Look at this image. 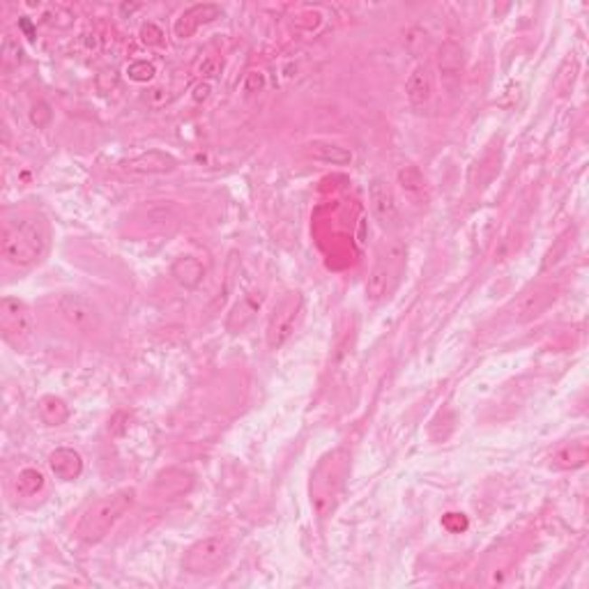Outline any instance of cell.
Masks as SVG:
<instances>
[{"instance_id":"obj_1","label":"cell","mask_w":589,"mask_h":589,"mask_svg":"<svg viewBox=\"0 0 589 589\" xmlns=\"http://www.w3.org/2000/svg\"><path fill=\"white\" fill-rule=\"evenodd\" d=\"M51 230L40 214H21L7 219L3 226V256L16 267H33L42 263L49 251Z\"/></svg>"},{"instance_id":"obj_2","label":"cell","mask_w":589,"mask_h":589,"mask_svg":"<svg viewBox=\"0 0 589 589\" xmlns=\"http://www.w3.org/2000/svg\"><path fill=\"white\" fill-rule=\"evenodd\" d=\"M351 474V453L346 449H332L318 461V465L311 472L309 498L318 519H327L334 511L346 479Z\"/></svg>"},{"instance_id":"obj_3","label":"cell","mask_w":589,"mask_h":589,"mask_svg":"<svg viewBox=\"0 0 589 589\" xmlns=\"http://www.w3.org/2000/svg\"><path fill=\"white\" fill-rule=\"evenodd\" d=\"M134 500H136V491L134 488H122L117 493L90 504L77 525L79 541H83V544H99L120 523L122 516L134 507Z\"/></svg>"},{"instance_id":"obj_4","label":"cell","mask_w":589,"mask_h":589,"mask_svg":"<svg viewBox=\"0 0 589 589\" xmlns=\"http://www.w3.org/2000/svg\"><path fill=\"white\" fill-rule=\"evenodd\" d=\"M403 265H406V244L398 239L382 244L376 263L369 272V279H366V297L371 302H380L382 297H387L391 288L397 285Z\"/></svg>"},{"instance_id":"obj_5","label":"cell","mask_w":589,"mask_h":589,"mask_svg":"<svg viewBox=\"0 0 589 589\" xmlns=\"http://www.w3.org/2000/svg\"><path fill=\"white\" fill-rule=\"evenodd\" d=\"M0 330H3V339L12 348L16 351L26 348L35 334V315L31 306L21 302L19 297H3L0 300Z\"/></svg>"},{"instance_id":"obj_6","label":"cell","mask_w":589,"mask_h":589,"mask_svg":"<svg viewBox=\"0 0 589 589\" xmlns=\"http://www.w3.org/2000/svg\"><path fill=\"white\" fill-rule=\"evenodd\" d=\"M302 306H304V300H302V294L297 290H288L276 300L275 309L267 318V330H265L267 346L272 351H279L281 346H285V341L293 336L302 315Z\"/></svg>"},{"instance_id":"obj_7","label":"cell","mask_w":589,"mask_h":589,"mask_svg":"<svg viewBox=\"0 0 589 589\" xmlns=\"http://www.w3.org/2000/svg\"><path fill=\"white\" fill-rule=\"evenodd\" d=\"M230 553V546L226 538L221 537H208L189 546V550L182 557V569L192 575L212 574L226 562Z\"/></svg>"},{"instance_id":"obj_8","label":"cell","mask_w":589,"mask_h":589,"mask_svg":"<svg viewBox=\"0 0 589 589\" xmlns=\"http://www.w3.org/2000/svg\"><path fill=\"white\" fill-rule=\"evenodd\" d=\"M56 306H58V313H61L62 318L74 327V330L90 334V332H97L99 327H102V315H99V309H97L88 297H83V294L79 293L61 294V297L56 300Z\"/></svg>"},{"instance_id":"obj_9","label":"cell","mask_w":589,"mask_h":589,"mask_svg":"<svg viewBox=\"0 0 589 589\" xmlns=\"http://www.w3.org/2000/svg\"><path fill=\"white\" fill-rule=\"evenodd\" d=\"M369 203L382 226H394L398 221V203L394 189L385 178H373L369 184Z\"/></svg>"},{"instance_id":"obj_10","label":"cell","mask_w":589,"mask_h":589,"mask_svg":"<svg viewBox=\"0 0 589 589\" xmlns=\"http://www.w3.org/2000/svg\"><path fill=\"white\" fill-rule=\"evenodd\" d=\"M221 14H224V10H221L219 5H214V3H199V5L187 7V10L175 19V26H173L175 37H178V40H189V37L199 31L201 26L212 23V21L219 19Z\"/></svg>"},{"instance_id":"obj_11","label":"cell","mask_w":589,"mask_h":589,"mask_svg":"<svg viewBox=\"0 0 589 589\" xmlns=\"http://www.w3.org/2000/svg\"><path fill=\"white\" fill-rule=\"evenodd\" d=\"M122 168L134 175H162L175 171L178 168V159L173 154L164 153V150H147V153L127 159V162L122 164Z\"/></svg>"},{"instance_id":"obj_12","label":"cell","mask_w":589,"mask_h":589,"mask_svg":"<svg viewBox=\"0 0 589 589\" xmlns=\"http://www.w3.org/2000/svg\"><path fill=\"white\" fill-rule=\"evenodd\" d=\"M555 297H557V290H555L553 285H538V288L529 290V293H525L523 297L516 302V306H513V318L519 323L534 321V318H538V315L553 304Z\"/></svg>"},{"instance_id":"obj_13","label":"cell","mask_w":589,"mask_h":589,"mask_svg":"<svg viewBox=\"0 0 589 589\" xmlns=\"http://www.w3.org/2000/svg\"><path fill=\"white\" fill-rule=\"evenodd\" d=\"M406 95L407 102H410V107L415 108V111L424 113L431 107L433 77L426 65H416L415 70L410 71V77H407L406 81Z\"/></svg>"},{"instance_id":"obj_14","label":"cell","mask_w":589,"mask_h":589,"mask_svg":"<svg viewBox=\"0 0 589 589\" xmlns=\"http://www.w3.org/2000/svg\"><path fill=\"white\" fill-rule=\"evenodd\" d=\"M49 468L62 481H77L83 472V461L79 452L70 447H61L49 456Z\"/></svg>"},{"instance_id":"obj_15","label":"cell","mask_w":589,"mask_h":589,"mask_svg":"<svg viewBox=\"0 0 589 589\" xmlns=\"http://www.w3.org/2000/svg\"><path fill=\"white\" fill-rule=\"evenodd\" d=\"M461 71H463V51L461 46L447 42L442 46L440 51V77L442 83L447 88H453L461 83Z\"/></svg>"},{"instance_id":"obj_16","label":"cell","mask_w":589,"mask_h":589,"mask_svg":"<svg viewBox=\"0 0 589 589\" xmlns=\"http://www.w3.org/2000/svg\"><path fill=\"white\" fill-rule=\"evenodd\" d=\"M171 272H173L175 281L184 288H199L205 279L203 263L199 258H193V256H180L171 267Z\"/></svg>"},{"instance_id":"obj_17","label":"cell","mask_w":589,"mask_h":589,"mask_svg":"<svg viewBox=\"0 0 589 589\" xmlns=\"http://www.w3.org/2000/svg\"><path fill=\"white\" fill-rule=\"evenodd\" d=\"M306 153L311 159L323 164H332V166H348L352 164V153L348 147L334 145V143H321L315 141L311 145H306Z\"/></svg>"},{"instance_id":"obj_18","label":"cell","mask_w":589,"mask_h":589,"mask_svg":"<svg viewBox=\"0 0 589 589\" xmlns=\"http://www.w3.org/2000/svg\"><path fill=\"white\" fill-rule=\"evenodd\" d=\"M44 486H46L44 474L35 468L21 470L14 479V491L19 498H35V495H40L42 491H44Z\"/></svg>"},{"instance_id":"obj_19","label":"cell","mask_w":589,"mask_h":589,"mask_svg":"<svg viewBox=\"0 0 589 589\" xmlns=\"http://www.w3.org/2000/svg\"><path fill=\"white\" fill-rule=\"evenodd\" d=\"M555 465L562 470H575L583 468L587 463V442H575L571 447H564L555 453Z\"/></svg>"},{"instance_id":"obj_20","label":"cell","mask_w":589,"mask_h":589,"mask_svg":"<svg viewBox=\"0 0 589 589\" xmlns=\"http://www.w3.org/2000/svg\"><path fill=\"white\" fill-rule=\"evenodd\" d=\"M40 415L49 426H61V424L67 422L70 410L58 397H44L40 401Z\"/></svg>"},{"instance_id":"obj_21","label":"cell","mask_w":589,"mask_h":589,"mask_svg":"<svg viewBox=\"0 0 589 589\" xmlns=\"http://www.w3.org/2000/svg\"><path fill=\"white\" fill-rule=\"evenodd\" d=\"M398 182L406 192H422L424 189V175L416 166H403L398 171Z\"/></svg>"},{"instance_id":"obj_22","label":"cell","mask_w":589,"mask_h":589,"mask_svg":"<svg viewBox=\"0 0 589 589\" xmlns=\"http://www.w3.org/2000/svg\"><path fill=\"white\" fill-rule=\"evenodd\" d=\"M127 74H129V79H132V81L147 83V81H153L154 74H157V70H154L153 62L136 61V62H132V65L127 67Z\"/></svg>"},{"instance_id":"obj_23","label":"cell","mask_w":589,"mask_h":589,"mask_svg":"<svg viewBox=\"0 0 589 589\" xmlns=\"http://www.w3.org/2000/svg\"><path fill=\"white\" fill-rule=\"evenodd\" d=\"M31 120L33 125H37V127H40V125H46V120H51V111H49V107H46L44 102H37L31 111Z\"/></svg>"},{"instance_id":"obj_24","label":"cell","mask_w":589,"mask_h":589,"mask_svg":"<svg viewBox=\"0 0 589 589\" xmlns=\"http://www.w3.org/2000/svg\"><path fill=\"white\" fill-rule=\"evenodd\" d=\"M263 86H265L263 74H260V71H251L249 79H247V86H244V90H247V92H258V90H263Z\"/></svg>"},{"instance_id":"obj_25","label":"cell","mask_w":589,"mask_h":589,"mask_svg":"<svg viewBox=\"0 0 589 589\" xmlns=\"http://www.w3.org/2000/svg\"><path fill=\"white\" fill-rule=\"evenodd\" d=\"M208 95H210V86L208 83H199V86H196V92H193V97H196V99H208Z\"/></svg>"}]
</instances>
